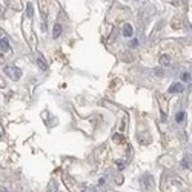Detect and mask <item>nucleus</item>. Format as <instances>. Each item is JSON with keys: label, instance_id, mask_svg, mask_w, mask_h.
Here are the masks:
<instances>
[{"label": "nucleus", "instance_id": "nucleus-1", "mask_svg": "<svg viewBox=\"0 0 192 192\" xmlns=\"http://www.w3.org/2000/svg\"><path fill=\"white\" fill-rule=\"evenodd\" d=\"M5 74L9 77L11 80H19L22 77V69L17 66H6L5 68Z\"/></svg>", "mask_w": 192, "mask_h": 192}, {"label": "nucleus", "instance_id": "nucleus-2", "mask_svg": "<svg viewBox=\"0 0 192 192\" xmlns=\"http://www.w3.org/2000/svg\"><path fill=\"white\" fill-rule=\"evenodd\" d=\"M0 49H3L5 52H9V51H11V46L8 43V38H6V35L2 31H0Z\"/></svg>", "mask_w": 192, "mask_h": 192}, {"label": "nucleus", "instance_id": "nucleus-3", "mask_svg": "<svg viewBox=\"0 0 192 192\" xmlns=\"http://www.w3.org/2000/svg\"><path fill=\"white\" fill-rule=\"evenodd\" d=\"M183 89H184V88H183L180 83H174V85L169 88V92H171V94H175V92H183Z\"/></svg>", "mask_w": 192, "mask_h": 192}, {"label": "nucleus", "instance_id": "nucleus-4", "mask_svg": "<svg viewBox=\"0 0 192 192\" xmlns=\"http://www.w3.org/2000/svg\"><path fill=\"white\" fill-rule=\"evenodd\" d=\"M60 34H62V25L60 23H56L54 25V29H52V37L54 38H58Z\"/></svg>", "mask_w": 192, "mask_h": 192}, {"label": "nucleus", "instance_id": "nucleus-5", "mask_svg": "<svg viewBox=\"0 0 192 192\" xmlns=\"http://www.w3.org/2000/svg\"><path fill=\"white\" fill-rule=\"evenodd\" d=\"M123 35L124 37H132V26L131 25H123Z\"/></svg>", "mask_w": 192, "mask_h": 192}, {"label": "nucleus", "instance_id": "nucleus-6", "mask_svg": "<svg viewBox=\"0 0 192 192\" xmlns=\"http://www.w3.org/2000/svg\"><path fill=\"white\" fill-rule=\"evenodd\" d=\"M63 180H65L66 183H68V188L71 189V190H74V188H75V182H72L71 178L66 175V174H63Z\"/></svg>", "mask_w": 192, "mask_h": 192}, {"label": "nucleus", "instance_id": "nucleus-7", "mask_svg": "<svg viewBox=\"0 0 192 192\" xmlns=\"http://www.w3.org/2000/svg\"><path fill=\"white\" fill-rule=\"evenodd\" d=\"M35 56H37V58H38V65H40V68H42V69H46V68H48V65L45 63V58H43V56H42L40 52H37Z\"/></svg>", "mask_w": 192, "mask_h": 192}, {"label": "nucleus", "instance_id": "nucleus-8", "mask_svg": "<svg viewBox=\"0 0 192 192\" xmlns=\"http://www.w3.org/2000/svg\"><path fill=\"white\" fill-rule=\"evenodd\" d=\"M160 63H161V65H164V66H168V65H171V57L169 56H161L160 57Z\"/></svg>", "mask_w": 192, "mask_h": 192}, {"label": "nucleus", "instance_id": "nucleus-9", "mask_svg": "<svg viewBox=\"0 0 192 192\" xmlns=\"http://www.w3.org/2000/svg\"><path fill=\"white\" fill-rule=\"evenodd\" d=\"M48 192H57V184L54 182H51L49 186H48Z\"/></svg>", "mask_w": 192, "mask_h": 192}, {"label": "nucleus", "instance_id": "nucleus-10", "mask_svg": "<svg viewBox=\"0 0 192 192\" xmlns=\"http://www.w3.org/2000/svg\"><path fill=\"white\" fill-rule=\"evenodd\" d=\"M184 117H186L184 112H178V114L175 115V120H177L178 123H180V122H183V120H184Z\"/></svg>", "mask_w": 192, "mask_h": 192}, {"label": "nucleus", "instance_id": "nucleus-11", "mask_svg": "<svg viewBox=\"0 0 192 192\" xmlns=\"http://www.w3.org/2000/svg\"><path fill=\"white\" fill-rule=\"evenodd\" d=\"M158 101H161V108H163V114H166V101H164V97L160 95L158 97Z\"/></svg>", "mask_w": 192, "mask_h": 192}, {"label": "nucleus", "instance_id": "nucleus-12", "mask_svg": "<svg viewBox=\"0 0 192 192\" xmlns=\"http://www.w3.org/2000/svg\"><path fill=\"white\" fill-rule=\"evenodd\" d=\"M82 192H97V189L92 188V186H85V188L82 189Z\"/></svg>", "mask_w": 192, "mask_h": 192}, {"label": "nucleus", "instance_id": "nucleus-13", "mask_svg": "<svg viewBox=\"0 0 192 192\" xmlns=\"http://www.w3.org/2000/svg\"><path fill=\"white\" fill-rule=\"evenodd\" d=\"M26 14H28V17H32V5L31 3L26 5Z\"/></svg>", "mask_w": 192, "mask_h": 192}, {"label": "nucleus", "instance_id": "nucleus-14", "mask_svg": "<svg viewBox=\"0 0 192 192\" xmlns=\"http://www.w3.org/2000/svg\"><path fill=\"white\" fill-rule=\"evenodd\" d=\"M182 80H183V82H189V80H190V75H189L188 72H183V74H182Z\"/></svg>", "mask_w": 192, "mask_h": 192}, {"label": "nucleus", "instance_id": "nucleus-15", "mask_svg": "<svg viewBox=\"0 0 192 192\" xmlns=\"http://www.w3.org/2000/svg\"><path fill=\"white\" fill-rule=\"evenodd\" d=\"M138 45V40H137V38H134V40L131 42V46H137Z\"/></svg>", "mask_w": 192, "mask_h": 192}, {"label": "nucleus", "instance_id": "nucleus-16", "mask_svg": "<svg viewBox=\"0 0 192 192\" xmlns=\"http://www.w3.org/2000/svg\"><path fill=\"white\" fill-rule=\"evenodd\" d=\"M0 192H8V190H6L5 188H0Z\"/></svg>", "mask_w": 192, "mask_h": 192}]
</instances>
